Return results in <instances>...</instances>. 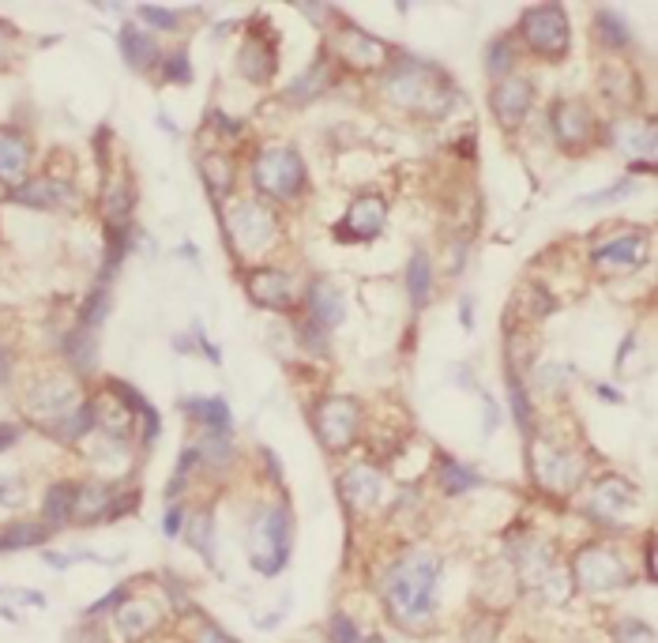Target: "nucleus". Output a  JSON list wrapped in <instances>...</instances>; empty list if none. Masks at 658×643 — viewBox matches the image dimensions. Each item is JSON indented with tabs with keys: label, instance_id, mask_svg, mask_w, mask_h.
<instances>
[{
	"label": "nucleus",
	"instance_id": "30",
	"mask_svg": "<svg viewBox=\"0 0 658 643\" xmlns=\"http://www.w3.org/2000/svg\"><path fill=\"white\" fill-rule=\"evenodd\" d=\"M106 512H110V493L102 486H83L76 493V512H72V516L91 523V519H102Z\"/></svg>",
	"mask_w": 658,
	"mask_h": 643
},
{
	"label": "nucleus",
	"instance_id": "3",
	"mask_svg": "<svg viewBox=\"0 0 658 643\" xmlns=\"http://www.w3.org/2000/svg\"><path fill=\"white\" fill-rule=\"evenodd\" d=\"M290 542H294V523L286 508H264L260 516L252 519L249 527V549H252V565L260 568L264 576L279 572L290 557Z\"/></svg>",
	"mask_w": 658,
	"mask_h": 643
},
{
	"label": "nucleus",
	"instance_id": "29",
	"mask_svg": "<svg viewBox=\"0 0 658 643\" xmlns=\"http://www.w3.org/2000/svg\"><path fill=\"white\" fill-rule=\"evenodd\" d=\"M72 512H76V489L72 486H53L46 497V512H42V519H46V531L49 527H64L68 519H72Z\"/></svg>",
	"mask_w": 658,
	"mask_h": 643
},
{
	"label": "nucleus",
	"instance_id": "42",
	"mask_svg": "<svg viewBox=\"0 0 658 643\" xmlns=\"http://www.w3.org/2000/svg\"><path fill=\"white\" fill-rule=\"evenodd\" d=\"M166 79H170V83H188V79H192V72H188V57L181 53V49L166 61Z\"/></svg>",
	"mask_w": 658,
	"mask_h": 643
},
{
	"label": "nucleus",
	"instance_id": "10",
	"mask_svg": "<svg viewBox=\"0 0 658 643\" xmlns=\"http://www.w3.org/2000/svg\"><path fill=\"white\" fill-rule=\"evenodd\" d=\"M331 42H335V57L343 64H350L354 72H369V68H380V64L388 61V49L380 46L373 34L354 27V23H343Z\"/></svg>",
	"mask_w": 658,
	"mask_h": 643
},
{
	"label": "nucleus",
	"instance_id": "8",
	"mask_svg": "<svg viewBox=\"0 0 658 643\" xmlns=\"http://www.w3.org/2000/svg\"><path fill=\"white\" fill-rule=\"evenodd\" d=\"M549 128H553V136L561 140L564 151H583L598 132L595 113L587 110L583 102H576V98H561V102L549 110Z\"/></svg>",
	"mask_w": 658,
	"mask_h": 643
},
{
	"label": "nucleus",
	"instance_id": "41",
	"mask_svg": "<svg viewBox=\"0 0 658 643\" xmlns=\"http://www.w3.org/2000/svg\"><path fill=\"white\" fill-rule=\"evenodd\" d=\"M0 504H4V508H16V504H23V482H19V478L0 474Z\"/></svg>",
	"mask_w": 658,
	"mask_h": 643
},
{
	"label": "nucleus",
	"instance_id": "46",
	"mask_svg": "<svg viewBox=\"0 0 658 643\" xmlns=\"http://www.w3.org/2000/svg\"><path fill=\"white\" fill-rule=\"evenodd\" d=\"M181 519H185V512H177V508H173L170 519H166V534H177V531H181Z\"/></svg>",
	"mask_w": 658,
	"mask_h": 643
},
{
	"label": "nucleus",
	"instance_id": "4",
	"mask_svg": "<svg viewBox=\"0 0 658 643\" xmlns=\"http://www.w3.org/2000/svg\"><path fill=\"white\" fill-rule=\"evenodd\" d=\"M256 189L275 200H294L305 189V162L294 147H264L252 166Z\"/></svg>",
	"mask_w": 658,
	"mask_h": 643
},
{
	"label": "nucleus",
	"instance_id": "43",
	"mask_svg": "<svg viewBox=\"0 0 658 643\" xmlns=\"http://www.w3.org/2000/svg\"><path fill=\"white\" fill-rule=\"evenodd\" d=\"M331 636H335V643H358V632L346 617H331Z\"/></svg>",
	"mask_w": 658,
	"mask_h": 643
},
{
	"label": "nucleus",
	"instance_id": "48",
	"mask_svg": "<svg viewBox=\"0 0 658 643\" xmlns=\"http://www.w3.org/2000/svg\"><path fill=\"white\" fill-rule=\"evenodd\" d=\"M0 53H4V38H0Z\"/></svg>",
	"mask_w": 658,
	"mask_h": 643
},
{
	"label": "nucleus",
	"instance_id": "33",
	"mask_svg": "<svg viewBox=\"0 0 658 643\" xmlns=\"http://www.w3.org/2000/svg\"><path fill=\"white\" fill-rule=\"evenodd\" d=\"M185 538L196 549H200V557H211V553H215V538H211V516H207V512H200V516L188 523Z\"/></svg>",
	"mask_w": 658,
	"mask_h": 643
},
{
	"label": "nucleus",
	"instance_id": "25",
	"mask_svg": "<svg viewBox=\"0 0 658 643\" xmlns=\"http://www.w3.org/2000/svg\"><path fill=\"white\" fill-rule=\"evenodd\" d=\"M595 27H598V38H602L610 49H628L632 42H636V34H632V27H628V19L621 16L617 8H598Z\"/></svg>",
	"mask_w": 658,
	"mask_h": 643
},
{
	"label": "nucleus",
	"instance_id": "12",
	"mask_svg": "<svg viewBox=\"0 0 658 643\" xmlns=\"http://www.w3.org/2000/svg\"><path fill=\"white\" fill-rule=\"evenodd\" d=\"M531 102H534V87L523 76L497 79V87H493V113H497V121L504 128L523 125V117L531 113Z\"/></svg>",
	"mask_w": 658,
	"mask_h": 643
},
{
	"label": "nucleus",
	"instance_id": "31",
	"mask_svg": "<svg viewBox=\"0 0 658 643\" xmlns=\"http://www.w3.org/2000/svg\"><path fill=\"white\" fill-rule=\"evenodd\" d=\"M64 354L76 361V369H91V365H94L91 328H83V324H79V331H72V335H68V343H64Z\"/></svg>",
	"mask_w": 658,
	"mask_h": 643
},
{
	"label": "nucleus",
	"instance_id": "13",
	"mask_svg": "<svg viewBox=\"0 0 658 643\" xmlns=\"http://www.w3.org/2000/svg\"><path fill=\"white\" fill-rule=\"evenodd\" d=\"M384 222H388V204H384V196H361L354 200V207L346 211L343 226H339V237L343 241H369L384 230Z\"/></svg>",
	"mask_w": 658,
	"mask_h": 643
},
{
	"label": "nucleus",
	"instance_id": "47",
	"mask_svg": "<svg viewBox=\"0 0 658 643\" xmlns=\"http://www.w3.org/2000/svg\"><path fill=\"white\" fill-rule=\"evenodd\" d=\"M8 369H12V358H8V350H0V380H8Z\"/></svg>",
	"mask_w": 658,
	"mask_h": 643
},
{
	"label": "nucleus",
	"instance_id": "45",
	"mask_svg": "<svg viewBox=\"0 0 658 643\" xmlns=\"http://www.w3.org/2000/svg\"><path fill=\"white\" fill-rule=\"evenodd\" d=\"M200 643H234L230 636H222L219 628H204V636H200Z\"/></svg>",
	"mask_w": 658,
	"mask_h": 643
},
{
	"label": "nucleus",
	"instance_id": "37",
	"mask_svg": "<svg viewBox=\"0 0 658 643\" xmlns=\"http://www.w3.org/2000/svg\"><path fill=\"white\" fill-rule=\"evenodd\" d=\"M140 19L147 27H158V31H173V27L181 23L177 12H170V8H151V4H143L140 8Z\"/></svg>",
	"mask_w": 658,
	"mask_h": 643
},
{
	"label": "nucleus",
	"instance_id": "6",
	"mask_svg": "<svg viewBox=\"0 0 658 643\" xmlns=\"http://www.w3.org/2000/svg\"><path fill=\"white\" fill-rule=\"evenodd\" d=\"M519 34L527 38V46L542 57H564L568 53V16L561 4H538L527 8V16L519 23Z\"/></svg>",
	"mask_w": 658,
	"mask_h": 643
},
{
	"label": "nucleus",
	"instance_id": "15",
	"mask_svg": "<svg viewBox=\"0 0 658 643\" xmlns=\"http://www.w3.org/2000/svg\"><path fill=\"white\" fill-rule=\"evenodd\" d=\"M583 463L572 452L564 448H538V478L546 482L549 489H572L580 482Z\"/></svg>",
	"mask_w": 658,
	"mask_h": 643
},
{
	"label": "nucleus",
	"instance_id": "2",
	"mask_svg": "<svg viewBox=\"0 0 658 643\" xmlns=\"http://www.w3.org/2000/svg\"><path fill=\"white\" fill-rule=\"evenodd\" d=\"M384 91L392 98L395 106H407V110H425V113H444L448 110V83L440 79V72L425 68L418 61H407L392 68L388 79H384Z\"/></svg>",
	"mask_w": 658,
	"mask_h": 643
},
{
	"label": "nucleus",
	"instance_id": "20",
	"mask_svg": "<svg viewBox=\"0 0 658 643\" xmlns=\"http://www.w3.org/2000/svg\"><path fill=\"white\" fill-rule=\"evenodd\" d=\"M249 298L264 309H286L294 301V283L282 271H256L249 279Z\"/></svg>",
	"mask_w": 658,
	"mask_h": 643
},
{
	"label": "nucleus",
	"instance_id": "11",
	"mask_svg": "<svg viewBox=\"0 0 658 643\" xmlns=\"http://www.w3.org/2000/svg\"><path fill=\"white\" fill-rule=\"evenodd\" d=\"M576 576L583 587L591 591H606V587H625L628 565L613 553V549H583L580 561H576Z\"/></svg>",
	"mask_w": 658,
	"mask_h": 643
},
{
	"label": "nucleus",
	"instance_id": "7",
	"mask_svg": "<svg viewBox=\"0 0 658 643\" xmlns=\"http://www.w3.org/2000/svg\"><path fill=\"white\" fill-rule=\"evenodd\" d=\"M230 237L241 252H260L267 249V241L275 237V215L271 207H264L260 200H245L230 211Z\"/></svg>",
	"mask_w": 658,
	"mask_h": 643
},
{
	"label": "nucleus",
	"instance_id": "44",
	"mask_svg": "<svg viewBox=\"0 0 658 643\" xmlns=\"http://www.w3.org/2000/svg\"><path fill=\"white\" fill-rule=\"evenodd\" d=\"M16 440H19L16 425H0V448H8V444H16Z\"/></svg>",
	"mask_w": 658,
	"mask_h": 643
},
{
	"label": "nucleus",
	"instance_id": "9",
	"mask_svg": "<svg viewBox=\"0 0 658 643\" xmlns=\"http://www.w3.org/2000/svg\"><path fill=\"white\" fill-rule=\"evenodd\" d=\"M358 422H361V410L354 399H324L316 407V433L335 452L358 437Z\"/></svg>",
	"mask_w": 658,
	"mask_h": 643
},
{
	"label": "nucleus",
	"instance_id": "5",
	"mask_svg": "<svg viewBox=\"0 0 658 643\" xmlns=\"http://www.w3.org/2000/svg\"><path fill=\"white\" fill-rule=\"evenodd\" d=\"M79 407H83L79 388L68 377H46V380H38V384H31V392H27V414H31L38 425L53 429V433H57Z\"/></svg>",
	"mask_w": 658,
	"mask_h": 643
},
{
	"label": "nucleus",
	"instance_id": "26",
	"mask_svg": "<svg viewBox=\"0 0 658 643\" xmlns=\"http://www.w3.org/2000/svg\"><path fill=\"white\" fill-rule=\"evenodd\" d=\"M237 68L249 79H256V83H264V79L275 72V53H271L264 42H245L241 53H237Z\"/></svg>",
	"mask_w": 658,
	"mask_h": 643
},
{
	"label": "nucleus",
	"instance_id": "19",
	"mask_svg": "<svg viewBox=\"0 0 658 643\" xmlns=\"http://www.w3.org/2000/svg\"><path fill=\"white\" fill-rule=\"evenodd\" d=\"M613 143L632 158H643L647 166H655V125L651 121H621L613 125Z\"/></svg>",
	"mask_w": 658,
	"mask_h": 643
},
{
	"label": "nucleus",
	"instance_id": "34",
	"mask_svg": "<svg viewBox=\"0 0 658 643\" xmlns=\"http://www.w3.org/2000/svg\"><path fill=\"white\" fill-rule=\"evenodd\" d=\"M486 64H489V72L497 79H504L508 72H512V42H493L489 46V53H486Z\"/></svg>",
	"mask_w": 658,
	"mask_h": 643
},
{
	"label": "nucleus",
	"instance_id": "18",
	"mask_svg": "<svg viewBox=\"0 0 658 643\" xmlns=\"http://www.w3.org/2000/svg\"><path fill=\"white\" fill-rule=\"evenodd\" d=\"M155 625H158V610L151 602H128V606H117V613H113V632H117L121 643L143 640Z\"/></svg>",
	"mask_w": 658,
	"mask_h": 643
},
{
	"label": "nucleus",
	"instance_id": "1",
	"mask_svg": "<svg viewBox=\"0 0 658 643\" xmlns=\"http://www.w3.org/2000/svg\"><path fill=\"white\" fill-rule=\"evenodd\" d=\"M437 576L440 565L433 553H407L399 565L388 572V583H384V595H388V606H392L395 621H403L407 628L425 625L433 610H437Z\"/></svg>",
	"mask_w": 658,
	"mask_h": 643
},
{
	"label": "nucleus",
	"instance_id": "16",
	"mask_svg": "<svg viewBox=\"0 0 658 643\" xmlns=\"http://www.w3.org/2000/svg\"><path fill=\"white\" fill-rule=\"evenodd\" d=\"M305 305H309V320H316L320 328H339L346 316V301L343 294L335 290L331 283H324V279H316L309 290H305Z\"/></svg>",
	"mask_w": 658,
	"mask_h": 643
},
{
	"label": "nucleus",
	"instance_id": "27",
	"mask_svg": "<svg viewBox=\"0 0 658 643\" xmlns=\"http://www.w3.org/2000/svg\"><path fill=\"white\" fill-rule=\"evenodd\" d=\"M407 290H410V305L422 309L429 301V290H433V267H429V256L425 252H414L407 267Z\"/></svg>",
	"mask_w": 658,
	"mask_h": 643
},
{
	"label": "nucleus",
	"instance_id": "23",
	"mask_svg": "<svg viewBox=\"0 0 658 643\" xmlns=\"http://www.w3.org/2000/svg\"><path fill=\"white\" fill-rule=\"evenodd\" d=\"M331 83V68H328V57H320V61L305 72L301 79H294L290 83V91H286V102H294V106H305V102H313V98H320L324 91H328Z\"/></svg>",
	"mask_w": 658,
	"mask_h": 643
},
{
	"label": "nucleus",
	"instance_id": "35",
	"mask_svg": "<svg viewBox=\"0 0 658 643\" xmlns=\"http://www.w3.org/2000/svg\"><path fill=\"white\" fill-rule=\"evenodd\" d=\"M632 192H636V181H621V185H613V189H606V192H595V196L576 200V207H602V204H613V200H625Z\"/></svg>",
	"mask_w": 658,
	"mask_h": 643
},
{
	"label": "nucleus",
	"instance_id": "38",
	"mask_svg": "<svg viewBox=\"0 0 658 643\" xmlns=\"http://www.w3.org/2000/svg\"><path fill=\"white\" fill-rule=\"evenodd\" d=\"M301 339H305V346L313 350V354H328V328H320L316 320H309L305 316V324H301Z\"/></svg>",
	"mask_w": 658,
	"mask_h": 643
},
{
	"label": "nucleus",
	"instance_id": "22",
	"mask_svg": "<svg viewBox=\"0 0 658 643\" xmlns=\"http://www.w3.org/2000/svg\"><path fill=\"white\" fill-rule=\"evenodd\" d=\"M121 53H125V61L136 68V72H147L151 64L158 61V46L155 38L147 31H140V27H121Z\"/></svg>",
	"mask_w": 658,
	"mask_h": 643
},
{
	"label": "nucleus",
	"instance_id": "28",
	"mask_svg": "<svg viewBox=\"0 0 658 643\" xmlns=\"http://www.w3.org/2000/svg\"><path fill=\"white\" fill-rule=\"evenodd\" d=\"M185 410L192 414V418H200L204 425H211L215 429V437H226L230 433V410H226V403L222 399H185Z\"/></svg>",
	"mask_w": 658,
	"mask_h": 643
},
{
	"label": "nucleus",
	"instance_id": "21",
	"mask_svg": "<svg viewBox=\"0 0 658 643\" xmlns=\"http://www.w3.org/2000/svg\"><path fill=\"white\" fill-rule=\"evenodd\" d=\"M343 493L354 508H373L380 501V493H384V482H380V474L373 467H354L343 478Z\"/></svg>",
	"mask_w": 658,
	"mask_h": 643
},
{
	"label": "nucleus",
	"instance_id": "36",
	"mask_svg": "<svg viewBox=\"0 0 658 643\" xmlns=\"http://www.w3.org/2000/svg\"><path fill=\"white\" fill-rule=\"evenodd\" d=\"M617 643H655V632L636 621V617H625L621 625H617Z\"/></svg>",
	"mask_w": 658,
	"mask_h": 643
},
{
	"label": "nucleus",
	"instance_id": "17",
	"mask_svg": "<svg viewBox=\"0 0 658 643\" xmlns=\"http://www.w3.org/2000/svg\"><path fill=\"white\" fill-rule=\"evenodd\" d=\"M27 166H31V140L12 132V128H0V181L16 185V181H23Z\"/></svg>",
	"mask_w": 658,
	"mask_h": 643
},
{
	"label": "nucleus",
	"instance_id": "14",
	"mask_svg": "<svg viewBox=\"0 0 658 643\" xmlns=\"http://www.w3.org/2000/svg\"><path fill=\"white\" fill-rule=\"evenodd\" d=\"M647 260V237L643 234H625L613 237L606 245L595 249V267L598 271H636Z\"/></svg>",
	"mask_w": 658,
	"mask_h": 643
},
{
	"label": "nucleus",
	"instance_id": "39",
	"mask_svg": "<svg viewBox=\"0 0 658 643\" xmlns=\"http://www.w3.org/2000/svg\"><path fill=\"white\" fill-rule=\"evenodd\" d=\"M207 181H211V189L226 192L230 189V162L226 158H207Z\"/></svg>",
	"mask_w": 658,
	"mask_h": 643
},
{
	"label": "nucleus",
	"instance_id": "32",
	"mask_svg": "<svg viewBox=\"0 0 658 643\" xmlns=\"http://www.w3.org/2000/svg\"><path fill=\"white\" fill-rule=\"evenodd\" d=\"M440 478H444V489H452V493H467V489H474L482 478L474 471H467L463 463H455V459H448L444 467H440Z\"/></svg>",
	"mask_w": 658,
	"mask_h": 643
},
{
	"label": "nucleus",
	"instance_id": "24",
	"mask_svg": "<svg viewBox=\"0 0 658 643\" xmlns=\"http://www.w3.org/2000/svg\"><path fill=\"white\" fill-rule=\"evenodd\" d=\"M632 501H636V489L621 482V478H606L595 493V512L606 519H617L625 508H632Z\"/></svg>",
	"mask_w": 658,
	"mask_h": 643
},
{
	"label": "nucleus",
	"instance_id": "40",
	"mask_svg": "<svg viewBox=\"0 0 658 643\" xmlns=\"http://www.w3.org/2000/svg\"><path fill=\"white\" fill-rule=\"evenodd\" d=\"M508 395H512V410H516V418L523 429H531V407H527V395L519 388L516 377H508Z\"/></svg>",
	"mask_w": 658,
	"mask_h": 643
}]
</instances>
